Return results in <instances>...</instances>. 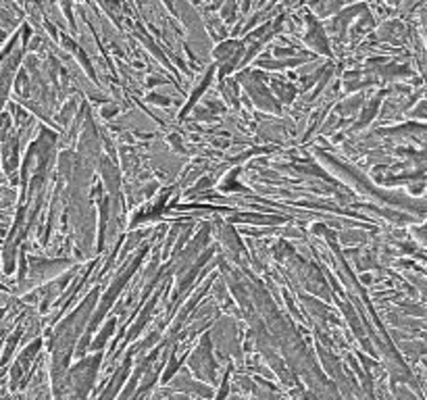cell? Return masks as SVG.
Returning a JSON list of instances; mask_svg holds the SVG:
<instances>
[{
  "instance_id": "cell-1",
  "label": "cell",
  "mask_w": 427,
  "mask_h": 400,
  "mask_svg": "<svg viewBox=\"0 0 427 400\" xmlns=\"http://www.w3.org/2000/svg\"><path fill=\"white\" fill-rule=\"evenodd\" d=\"M234 15H236V0H230V2L225 4V8H223V19L232 21Z\"/></svg>"
},
{
  "instance_id": "cell-2",
  "label": "cell",
  "mask_w": 427,
  "mask_h": 400,
  "mask_svg": "<svg viewBox=\"0 0 427 400\" xmlns=\"http://www.w3.org/2000/svg\"><path fill=\"white\" fill-rule=\"evenodd\" d=\"M194 2H198V0H194Z\"/></svg>"
}]
</instances>
